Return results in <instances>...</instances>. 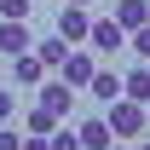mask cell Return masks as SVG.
Returning <instances> with one entry per match:
<instances>
[{
  "label": "cell",
  "instance_id": "cell-6",
  "mask_svg": "<svg viewBox=\"0 0 150 150\" xmlns=\"http://www.w3.org/2000/svg\"><path fill=\"white\" fill-rule=\"evenodd\" d=\"M75 144H81V150H110L115 133H110V121H104V115H93V121H81V127H75Z\"/></svg>",
  "mask_w": 150,
  "mask_h": 150
},
{
  "label": "cell",
  "instance_id": "cell-7",
  "mask_svg": "<svg viewBox=\"0 0 150 150\" xmlns=\"http://www.w3.org/2000/svg\"><path fill=\"white\" fill-rule=\"evenodd\" d=\"M35 104H46L52 115H69L75 110V87H64V81H40V98Z\"/></svg>",
  "mask_w": 150,
  "mask_h": 150
},
{
  "label": "cell",
  "instance_id": "cell-22",
  "mask_svg": "<svg viewBox=\"0 0 150 150\" xmlns=\"http://www.w3.org/2000/svg\"><path fill=\"white\" fill-rule=\"evenodd\" d=\"M133 150H150V139H144V144H133Z\"/></svg>",
  "mask_w": 150,
  "mask_h": 150
},
{
  "label": "cell",
  "instance_id": "cell-9",
  "mask_svg": "<svg viewBox=\"0 0 150 150\" xmlns=\"http://www.w3.org/2000/svg\"><path fill=\"white\" fill-rule=\"evenodd\" d=\"M12 75H18L23 87H40V81H46V64H40L35 52H18V58H12Z\"/></svg>",
  "mask_w": 150,
  "mask_h": 150
},
{
  "label": "cell",
  "instance_id": "cell-20",
  "mask_svg": "<svg viewBox=\"0 0 150 150\" xmlns=\"http://www.w3.org/2000/svg\"><path fill=\"white\" fill-rule=\"evenodd\" d=\"M110 150H133V144H127V139H115V144H110Z\"/></svg>",
  "mask_w": 150,
  "mask_h": 150
},
{
  "label": "cell",
  "instance_id": "cell-19",
  "mask_svg": "<svg viewBox=\"0 0 150 150\" xmlns=\"http://www.w3.org/2000/svg\"><path fill=\"white\" fill-rule=\"evenodd\" d=\"M18 150H52V139H40V133H23V144Z\"/></svg>",
  "mask_w": 150,
  "mask_h": 150
},
{
  "label": "cell",
  "instance_id": "cell-17",
  "mask_svg": "<svg viewBox=\"0 0 150 150\" xmlns=\"http://www.w3.org/2000/svg\"><path fill=\"white\" fill-rule=\"evenodd\" d=\"M12 115H18V93H12V87H0V121H12Z\"/></svg>",
  "mask_w": 150,
  "mask_h": 150
},
{
  "label": "cell",
  "instance_id": "cell-16",
  "mask_svg": "<svg viewBox=\"0 0 150 150\" xmlns=\"http://www.w3.org/2000/svg\"><path fill=\"white\" fill-rule=\"evenodd\" d=\"M46 139H52V150H81V144H75V133H69V127H64V121H58V127H52V133H46Z\"/></svg>",
  "mask_w": 150,
  "mask_h": 150
},
{
  "label": "cell",
  "instance_id": "cell-1",
  "mask_svg": "<svg viewBox=\"0 0 150 150\" xmlns=\"http://www.w3.org/2000/svg\"><path fill=\"white\" fill-rule=\"evenodd\" d=\"M110 133L115 139H139V133L150 127V115H144V104H133V98H110Z\"/></svg>",
  "mask_w": 150,
  "mask_h": 150
},
{
  "label": "cell",
  "instance_id": "cell-13",
  "mask_svg": "<svg viewBox=\"0 0 150 150\" xmlns=\"http://www.w3.org/2000/svg\"><path fill=\"white\" fill-rule=\"evenodd\" d=\"M58 121H64V115H52V110H46V104H35V110L23 115V133H40V139H46V133H52Z\"/></svg>",
  "mask_w": 150,
  "mask_h": 150
},
{
  "label": "cell",
  "instance_id": "cell-3",
  "mask_svg": "<svg viewBox=\"0 0 150 150\" xmlns=\"http://www.w3.org/2000/svg\"><path fill=\"white\" fill-rule=\"evenodd\" d=\"M93 52H87V46H69V52H64V64H58V81H64V87H75V93H87V81H93Z\"/></svg>",
  "mask_w": 150,
  "mask_h": 150
},
{
  "label": "cell",
  "instance_id": "cell-10",
  "mask_svg": "<svg viewBox=\"0 0 150 150\" xmlns=\"http://www.w3.org/2000/svg\"><path fill=\"white\" fill-rule=\"evenodd\" d=\"M115 23H121V29L150 23V0H115Z\"/></svg>",
  "mask_w": 150,
  "mask_h": 150
},
{
  "label": "cell",
  "instance_id": "cell-11",
  "mask_svg": "<svg viewBox=\"0 0 150 150\" xmlns=\"http://www.w3.org/2000/svg\"><path fill=\"white\" fill-rule=\"evenodd\" d=\"M29 52H35L46 69H58V64H64V52H69V40H64V35H46V40H35Z\"/></svg>",
  "mask_w": 150,
  "mask_h": 150
},
{
  "label": "cell",
  "instance_id": "cell-18",
  "mask_svg": "<svg viewBox=\"0 0 150 150\" xmlns=\"http://www.w3.org/2000/svg\"><path fill=\"white\" fill-rule=\"evenodd\" d=\"M18 144H23V133H18V127H6V121H0V150H18Z\"/></svg>",
  "mask_w": 150,
  "mask_h": 150
},
{
  "label": "cell",
  "instance_id": "cell-8",
  "mask_svg": "<svg viewBox=\"0 0 150 150\" xmlns=\"http://www.w3.org/2000/svg\"><path fill=\"white\" fill-rule=\"evenodd\" d=\"M121 98L150 104V64H139V69H127V75H121Z\"/></svg>",
  "mask_w": 150,
  "mask_h": 150
},
{
  "label": "cell",
  "instance_id": "cell-2",
  "mask_svg": "<svg viewBox=\"0 0 150 150\" xmlns=\"http://www.w3.org/2000/svg\"><path fill=\"white\" fill-rule=\"evenodd\" d=\"M121 46H127V29H121L115 18H93V23H87V52H104V58H115Z\"/></svg>",
  "mask_w": 150,
  "mask_h": 150
},
{
  "label": "cell",
  "instance_id": "cell-5",
  "mask_svg": "<svg viewBox=\"0 0 150 150\" xmlns=\"http://www.w3.org/2000/svg\"><path fill=\"white\" fill-rule=\"evenodd\" d=\"M29 46H35L29 23H18V18H0V58H18V52H29Z\"/></svg>",
  "mask_w": 150,
  "mask_h": 150
},
{
  "label": "cell",
  "instance_id": "cell-12",
  "mask_svg": "<svg viewBox=\"0 0 150 150\" xmlns=\"http://www.w3.org/2000/svg\"><path fill=\"white\" fill-rule=\"evenodd\" d=\"M87 93L110 104V98H121V75H115V69H93V81H87Z\"/></svg>",
  "mask_w": 150,
  "mask_h": 150
},
{
  "label": "cell",
  "instance_id": "cell-14",
  "mask_svg": "<svg viewBox=\"0 0 150 150\" xmlns=\"http://www.w3.org/2000/svg\"><path fill=\"white\" fill-rule=\"evenodd\" d=\"M127 46L139 52V64H150V23H139V29H127Z\"/></svg>",
  "mask_w": 150,
  "mask_h": 150
},
{
  "label": "cell",
  "instance_id": "cell-23",
  "mask_svg": "<svg viewBox=\"0 0 150 150\" xmlns=\"http://www.w3.org/2000/svg\"><path fill=\"white\" fill-rule=\"evenodd\" d=\"M144 115H150V104H144Z\"/></svg>",
  "mask_w": 150,
  "mask_h": 150
},
{
  "label": "cell",
  "instance_id": "cell-21",
  "mask_svg": "<svg viewBox=\"0 0 150 150\" xmlns=\"http://www.w3.org/2000/svg\"><path fill=\"white\" fill-rule=\"evenodd\" d=\"M69 6H93V0H69Z\"/></svg>",
  "mask_w": 150,
  "mask_h": 150
},
{
  "label": "cell",
  "instance_id": "cell-15",
  "mask_svg": "<svg viewBox=\"0 0 150 150\" xmlns=\"http://www.w3.org/2000/svg\"><path fill=\"white\" fill-rule=\"evenodd\" d=\"M29 12H35V0H0V18H18V23H29Z\"/></svg>",
  "mask_w": 150,
  "mask_h": 150
},
{
  "label": "cell",
  "instance_id": "cell-4",
  "mask_svg": "<svg viewBox=\"0 0 150 150\" xmlns=\"http://www.w3.org/2000/svg\"><path fill=\"white\" fill-rule=\"evenodd\" d=\"M87 23H93V12H87V6H69V0L58 6V35L69 40V46H81V40H87Z\"/></svg>",
  "mask_w": 150,
  "mask_h": 150
}]
</instances>
